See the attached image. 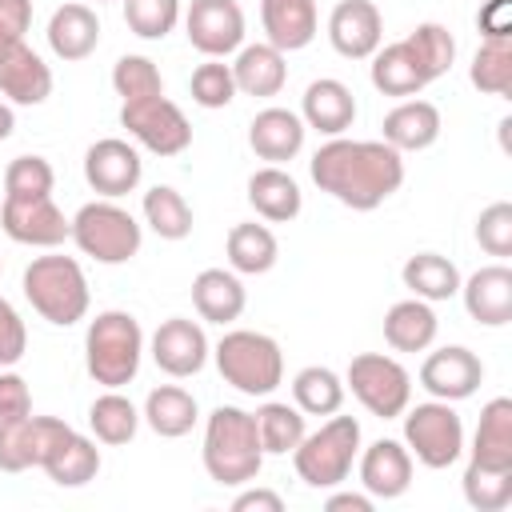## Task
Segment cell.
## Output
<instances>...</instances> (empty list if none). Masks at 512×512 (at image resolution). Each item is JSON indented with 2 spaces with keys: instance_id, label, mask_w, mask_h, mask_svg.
Listing matches in <instances>:
<instances>
[{
  "instance_id": "6da1fadb",
  "label": "cell",
  "mask_w": 512,
  "mask_h": 512,
  "mask_svg": "<svg viewBox=\"0 0 512 512\" xmlns=\"http://www.w3.org/2000/svg\"><path fill=\"white\" fill-rule=\"evenodd\" d=\"M320 192L340 200L352 212L380 208L404 184V156L384 140H344L332 136L316 148L308 164Z\"/></svg>"
},
{
  "instance_id": "7a4b0ae2",
  "label": "cell",
  "mask_w": 512,
  "mask_h": 512,
  "mask_svg": "<svg viewBox=\"0 0 512 512\" xmlns=\"http://www.w3.org/2000/svg\"><path fill=\"white\" fill-rule=\"evenodd\" d=\"M204 472L220 484V488H240L252 484L260 476L264 464V448H260V432H256V416L236 408V404H220L208 424H204Z\"/></svg>"
},
{
  "instance_id": "3957f363",
  "label": "cell",
  "mask_w": 512,
  "mask_h": 512,
  "mask_svg": "<svg viewBox=\"0 0 512 512\" xmlns=\"http://www.w3.org/2000/svg\"><path fill=\"white\" fill-rule=\"evenodd\" d=\"M144 356V328L132 312L108 308L84 332V368L104 388H124L136 380Z\"/></svg>"
},
{
  "instance_id": "277c9868",
  "label": "cell",
  "mask_w": 512,
  "mask_h": 512,
  "mask_svg": "<svg viewBox=\"0 0 512 512\" xmlns=\"http://www.w3.org/2000/svg\"><path fill=\"white\" fill-rule=\"evenodd\" d=\"M24 296L28 304L56 328H68L88 316V276L76 256H36L24 268Z\"/></svg>"
},
{
  "instance_id": "5b68a950",
  "label": "cell",
  "mask_w": 512,
  "mask_h": 512,
  "mask_svg": "<svg viewBox=\"0 0 512 512\" xmlns=\"http://www.w3.org/2000/svg\"><path fill=\"white\" fill-rule=\"evenodd\" d=\"M360 456V420L332 412L316 432H304V440L292 448L296 476L308 488H340Z\"/></svg>"
},
{
  "instance_id": "8992f818",
  "label": "cell",
  "mask_w": 512,
  "mask_h": 512,
  "mask_svg": "<svg viewBox=\"0 0 512 512\" xmlns=\"http://www.w3.org/2000/svg\"><path fill=\"white\" fill-rule=\"evenodd\" d=\"M212 356H216V368H220L224 384H232L244 396H272L284 380V352L264 332L232 328V332L220 336Z\"/></svg>"
},
{
  "instance_id": "52a82bcc",
  "label": "cell",
  "mask_w": 512,
  "mask_h": 512,
  "mask_svg": "<svg viewBox=\"0 0 512 512\" xmlns=\"http://www.w3.org/2000/svg\"><path fill=\"white\" fill-rule=\"evenodd\" d=\"M140 224L116 200H92L72 216V244L96 264H128L140 252Z\"/></svg>"
},
{
  "instance_id": "ba28073f",
  "label": "cell",
  "mask_w": 512,
  "mask_h": 512,
  "mask_svg": "<svg viewBox=\"0 0 512 512\" xmlns=\"http://www.w3.org/2000/svg\"><path fill=\"white\" fill-rule=\"evenodd\" d=\"M404 448L432 472L448 468L464 452V420L448 400H428L416 408H404Z\"/></svg>"
},
{
  "instance_id": "9c48e42d",
  "label": "cell",
  "mask_w": 512,
  "mask_h": 512,
  "mask_svg": "<svg viewBox=\"0 0 512 512\" xmlns=\"http://www.w3.org/2000/svg\"><path fill=\"white\" fill-rule=\"evenodd\" d=\"M344 388H352V396L380 420H396L408 400H412V376L400 360L384 356V352H360L348 364Z\"/></svg>"
},
{
  "instance_id": "30bf717a",
  "label": "cell",
  "mask_w": 512,
  "mask_h": 512,
  "mask_svg": "<svg viewBox=\"0 0 512 512\" xmlns=\"http://www.w3.org/2000/svg\"><path fill=\"white\" fill-rule=\"evenodd\" d=\"M120 124L128 128V136L136 144H144L156 156H180L192 144L188 116L164 92L160 96H144V100H124L120 104Z\"/></svg>"
},
{
  "instance_id": "8fae6325",
  "label": "cell",
  "mask_w": 512,
  "mask_h": 512,
  "mask_svg": "<svg viewBox=\"0 0 512 512\" xmlns=\"http://www.w3.org/2000/svg\"><path fill=\"white\" fill-rule=\"evenodd\" d=\"M0 228L8 232V240L28 244V248H56V244L72 240V220L56 208L52 196H24V200L4 196Z\"/></svg>"
},
{
  "instance_id": "7c38bea8",
  "label": "cell",
  "mask_w": 512,
  "mask_h": 512,
  "mask_svg": "<svg viewBox=\"0 0 512 512\" xmlns=\"http://www.w3.org/2000/svg\"><path fill=\"white\" fill-rule=\"evenodd\" d=\"M188 44L204 56H228L244 44V8L236 0H192L184 12Z\"/></svg>"
},
{
  "instance_id": "4fadbf2b",
  "label": "cell",
  "mask_w": 512,
  "mask_h": 512,
  "mask_svg": "<svg viewBox=\"0 0 512 512\" xmlns=\"http://www.w3.org/2000/svg\"><path fill=\"white\" fill-rule=\"evenodd\" d=\"M484 380V364L472 348L464 344H448V348H436L424 356L420 364V388L432 396V400H468Z\"/></svg>"
},
{
  "instance_id": "5bb4252c",
  "label": "cell",
  "mask_w": 512,
  "mask_h": 512,
  "mask_svg": "<svg viewBox=\"0 0 512 512\" xmlns=\"http://www.w3.org/2000/svg\"><path fill=\"white\" fill-rule=\"evenodd\" d=\"M144 176V160L140 152L120 140V136H104L84 152V180L92 192H100L104 200L128 196Z\"/></svg>"
},
{
  "instance_id": "9a60e30c",
  "label": "cell",
  "mask_w": 512,
  "mask_h": 512,
  "mask_svg": "<svg viewBox=\"0 0 512 512\" xmlns=\"http://www.w3.org/2000/svg\"><path fill=\"white\" fill-rule=\"evenodd\" d=\"M208 336L196 320L188 316H172L164 320L156 332H152V360L160 372L184 380V376H196L204 364H208Z\"/></svg>"
},
{
  "instance_id": "2e32d148",
  "label": "cell",
  "mask_w": 512,
  "mask_h": 512,
  "mask_svg": "<svg viewBox=\"0 0 512 512\" xmlns=\"http://www.w3.org/2000/svg\"><path fill=\"white\" fill-rule=\"evenodd\" d=\"M328 40L344 60H368L384 44V16L372 0H340L328 16Z\"/></svg>"
},
{
  "instance_id": "e0dca14e",
  "label": "cell",
  "mask_w": 512,
  "mask_h": 512,
  "mask_svg": "<svg viewBox=\"0 0 512 512\" xmlns=\"http://www.w3.org/2000/svg\"><path fill=\"white\" fill-rule=\"evenodd\" d=\"M0 96L8 104H44L52 96V68L24 40L0 48Z\"/></svg>"
},
{
  "instance_id": "ac0fdd59",
  "label": "cell",
  "mask_w": 512,
  "mask_h": 512,
  "mask_svg": "<svg viewBox=\"0 0 512 512\" xmlns=\"http://www.w3.org/2000/svg\"><path fill=\"white\" fill-rule=\"evenodd\" d=\"M360 484L372 500H396L412 488V452L400 440H372L360 452Z\"/></svg>"
},
{
  "instance_id": "d6986e66",
  "label": "cell",
  "mask_w": 512,
  "mask_h": 512,
  "mask_svg": "<svg viewBox=\"0 0 512 512\" xmlns=\"http://www.w3.org/2000/svg\"><path fill=\"white\" fill-rule=\"evenodd\" d=\"M464 308L484 328H504L512 320V268L508 264H484L468 280H460Z\"/></svg>"
},
{
  "instance_id": "ffe728a7",
  "label": "cell",
  "mask_w": 512,
  "mask_h": 512,
  "mask_svg": "<svg viewBox=\"0 0 512 512\" xmlns=\"http://www.w3.org/2000/svg\"><path fill=\"white\" fill-rule=\"evenodd\" d=\"M300 120L304 128H316L320 136H344L356 120V96L344 80H332V76H320L304 88V100H300Z\"/></svg>"
},
{
  "instance_id": "44dd1931",
  "label": "cell",
  "mask_w": 512,
  "mask_h": 512,
  "mask_svg": "<svg viewBox=\"0 0 512 512\" xmlns=\"http://www.w3.org/2000/svg\"><path fill=\"white\" fill-rule=\"evenodd\" d=\"M260 24L272 48L300 52L316 40V28H320L316 0H260Z\"/></svg>"
},
{
  "instance_id": "7402d4cb",
  "label": "cell",
  "mask_w": 512,
  "mask_h": 512,
  "mask_svg": "<svg viewBox=\"0 0 512 512\" xmlns=\"http://www.w3.org/2000/svg\"><path fill=\"white\" fill-rule=\"evenodd\" d=\"M96 44H100V20H96V12L88 4L72 0V4H60L52 12V20H48V48L60 60H68V64L88 60L96 52Z\"/></svg>"
},
{
  "instance_id": "603a6c76",
  "label": "cell",
  "mask_w": 512,
  "mask_h": 512,
  "mask_svg": "<svg viewBox=\"0 0 512 512\" xmlns=\"http://www.w3.org/2000/svg\"><path fill=\"white\" fill-rule=\"evenodd\" d=\"M440 108L432 100H400L388 116H384V144H392L396 152H424L440 140Z\"/></svg>"
},
{
  "instance_id": "cb8c5ba5",
  "label": "cell",
  "mask_w": 512,
  "mask_h": 512,
  "mask_svg": "<svg viewBox=\"0 0 512 512\" xmlns=\"http://www.w3.org/2000/svg\"><path fill=\"white\" fill-rule=\"evenodd\" d=\"M304 120L292 112V108H264L252 116L248 124V144L260 160H272V164H284L292 160L300 148H304Z\"/></svg>"
},
{
  "instance_id": "d4e9b609",
  "label": "cell",
  "mask_w": 512,
  "mask_h": 512,
  "mask_svg": "<svg viewBox=\"0 0 512 512\" xmlns=\"http://www.w3.org/2000/svg\"><path fill=\"white\" fill-rule=\"evenodd\" d=\"M372 88L376 92H384V96H396V100H412L416 92H424L428 88V76H424V68L416 64V56H412V48H408V40H396V44H380L372 56Z\"/></svg>"
},
{
  "instance_id": "484cf974",
  "label": "cell",
  "mask_w": 512,
  "mask_h": 512,
  "mask_svg": "<svg viewBox=\"0 0 512 512\" xmlns=\"http://www.w3.org/2000/svg\"><path fill=\"white\" fill-rule=\"evenodd\" d=\"M248 204L256 208V216H264L272 224H288L300 216L304 192L280 164H268V168H256L248 176Z\"/></svg>"
},
{
  "instance_id": "4316f807",
  "label": "cell",
  "mask_w": 512,
  "mask_h": 512,
  "mask_svg": "<svg viewBox=\"0 0 512 512\" xmlns=\"http://www.w3.org/2000/svg\"><path fill=\"white\" fill-rule=\"evenodd\" d=\"M468 464L500 468V472L512 468V400L508 396H496V400L484 404L480 424H476V436H472Z\"/></svg>"
},
{
  "instance_id": "83f0119b",
  "label": "cell",
  "mask_w": 512,
  "mask_h": 512,
  "mask_svg": "<svg viewBox=\"0 0 512 512\" xmlns=\"http://www.w3.org/2000/svg\"><path fill=\"white\" fill-rule=\"evenodd\" d=\"M232 80H236V92H244V96H276L288 80L284 52L272 48L268 40L264 44H240L236 64H232Z\"/></svg>"
},
{
  "instance_id": "f1b7e54d",
  "label": "cell",
  "mask_w": 512,
  "mask_h": 512,
  "mask_svg": "<svg viewBox=\"0 0 512 512\" xmlns=\"http://www.w3.org/2000/svg\"><path fill=\"white\" fill-rule=\"evenodd\" d=\"M192 304H196L200 320H208V324H232V320H240L248 296H244V284H240L236 272L204 268L192 280Z\"/></svg>"
},
{
  "instance_id": "f546056e",
  "label": "cell",
  "mask_w": 512,
  "mask_h": 512,
  "mask_svg": "<svg viewBox=\"0 0 512 512\" xmlns=\"http://www.w3.org/2000/svg\"><path fill=\"white\" fill-rule=\"evenodd\" d=\"M436 312L428 300L420 296H408V300H396L388 312H384V340L396 348V352H424L432 340H436Z\"/></svg>"
},
{
  "instance_id": "4dcf8cb0",
  "label": "cell",
  "mask_w": 512,
  "mask_h": 512,
  "mask_svg": "<svg viewBox=\"0 0 512 512\" xmlns=\"http://www.w3.org/2000/svg\"><path fill=\"white\" fill-rule=\"evenodd\" d=\"M144 420L156 436L164 440H180L192 432V424L200 420V408H196V396L184 392L180 384H160L148 392L144 400Z\"/></svg>"
},
{
  "instance_id": "1f68e13d",
  "label": "cell",
  "mask_w": 512,
  "mask_h": 512,
  "mask_svg": "<svg viewBox=\"0 0 512 512\" xmlns=\"http://www.w3.org/2000/svg\"><path fill=\"white\" fill-rule=\"evenodd\" d=\"M400 280H404V288L412 296H420L428 304L452 300L460 292V268L448 256H440V252H416V256H408L404 268H400Z\"/></svg>"
},
{
  "instance_id": "d6a6232c",
  "label": "cell",
  "mask_w": 512,
  "mask_h": 512,
  "mask_svg": "<svg viewBox=\"0 0 512 512\" xmlns=\"http://www.w3.org/2000/svg\"><path fill=\"white\" fill-rule=\"evenodd\" d=\"M224 248H228L232 272H240V276H264V272H272V264L280 260V244H276L272 228H264V224H256V220L232 224Z\"/></svg>"
},
{
  "instance_id": "836d02e7",
  "label": "cell",
  "mask_w": 512,
  "mask_h": 512,
  "mask_svg": "<svg viewBox=\"0 0 512 512\" xmlns=\"http://www.w3.org/2000/svg\"><path fill=\"white\" fill-rule=\"evenodd\" d=\"M344 392H348L344 380L332 368H324V364H308V368H300L292 376V400H296V408L304 416H332V412H340L344 408Z\"/></svg>"
},
{
  "instance_id": "e575fe53",
  "label": "cell",
  "mask_w": 512,
  "mask_h": 512,
  "mask_svg": "<svg viewBox=\"0 0 512 512\" xmlns=\"http://www.w3.org/2000/svg\"><path fill=\"white\" fill-rule=\"evenodd\" d=\"M44 472H48V480L60 484V488H84V484L96 480V472H100V448H96V440L72 432V436L52 452V460L44 464Z\"/></svg>"
},
{
  "instance_id": "d590c367",
  "label": "cell",
  "mask_w": 512,
  "mask_h": 512,
  "mask_svg": "<svg viewBox=\"0 0 512 512\" xmlns=\"http://www.w3.org/2000/svg\"><path fill=\"white\" fill-rule=\"evenodd\" d=\"M88 428L100 444H128L140 428V412L128 396H120V388H108L104 396L92 400L88 408Z\"/></svg>"
},
{
  "instance_id": "8d00e7d4",
  "label": "cell",
  "mask_w": 512,
  "mask_h": 512,
  "mask_svg": "<svg viewBox=\"0 0 512 512\" xmlns=\"http://www.w3.org/2000/svg\"><path fill=\"white\" fill-rule=\"evenodd\" d=\"M256 432H260V448L272 452V456H288L300 440H304V412L296 404H284V400H268L260 404L256 412Z\"/></svg>"
},
{
  "instance_id": "74e56055",
  "label": "cell",
  "mask_w": 512,
  "mask_h": 512,
  "mask_svg": "<svg viewBox=\"0 0 512 512\" xmlns=\"http://www.w3.org/2000/svg\"><path fill=\"white\" fill-rule=\"evenodd\" d=\"M144 224L160 240H184V236H192V204L176 188L156 184L144 192Z\"/></svg>"
},
{
  "instance_id": "f35d334b",
  "label": "cell",
  "mask_w": 512,
  "mask_h": 512,
  "mask_svg": "<svg viewBox=\"0 0 512 512\" xmlns=\"http://www.w3.org/2000/svg\"><path fill=\"white\" fill-rule=\"evenodd\" d=\"M468 80L484 96H508L512 92V36L508 40H484L472 56Z\"/></svg>"
},
{
  "instance_id": "ab89813d",
  "label": "cell",
  "mask_w": 512,
  "mask_h": 512,
  "mask_svg": "<svg viewBox=\"0 0 512 512\" xmlns=\"http://www.w3.org/2000/svg\"><path fill=\"white\" fill-rule=\"evenodd\" d=\"M404 40H408V48H412L416 64L424 68L428 84H432V80H440V76L452 68V60H456V40H452V32H448L444 24H436V20L416 24Z\"/></svg>"
},
{
  "instance_id": "60d3db41",
  "label": "cell",
  "mask_w": 512,
  "mask_h": 512,
  "mask_svg": "<svg viewBox=\"0 0 512 512\" xmlns=\"http://www.w3.org/2000/svg\"><path fill=\"white\" fill-rule=\"evenodd\" d=\"M460 484H464V500H468L476 512H504V508L512 504V468L500 472V468L468 464Z\"/></svg>"
},
{
  "instance_id": "b9f144b4",
  "label": "cell",
  "mask_w": 512,
  "mask_h": 512,
  "mask_svg": "<svg viewBox=\"0 0 512 512\" xmlns=\"http://www.w3.org/2000/svg\"><path fill=\"white\" fill-rule=\"evenodd\" d=\"M180 20V0H124V24L140 40H164Z\"/></svg>"
},
{
  "instance_id": "7bdbcfd3",
  "label": "cell",
  "mask_w": 512,
  "mask_h": 512,
  "mask_svg": "<svg viewBox=\"0 0 512 512\" xmlns=\"http://www.w3.org/2000/svg\"><path fill=\"white\" fill-rule=\"evenodd\" d=\"M188 88H192V100H196L200 108H228V104L236 100L232 64H224V60L208 56L204 64H196V72H192Z\"/></svg>"
},
{
  "instance_id": "ee69618b",
  "label": "cell",
  "mask_w": 512,
  "mask_h": 512,
  "mask_svg": "<svg viewBox=\"0 0 512 512\" xmlns=\"http://www.w3.org/2000/svg\"><path fill=\"white\" fill-rule=\"evenodd\" d=\"M56 172L44 156H16L4 168V196L8 200H24V196H52Z\"/></svg>"
},
{
  "instance_id": "f6af8a7d",
  "label": "cell",
  "mask_w": 512,
  "mask_h": 512,
  "mask_svg": "<svg viewBox=\"0 0 512 512\" xmlns=\"http://www.w3.org/2000/svg\"><path fill=\"white\" fill-rule=\"evenodd\" d=\"M112 88L120 100H144V96H160L164 80L148 56H120L112 68Z\"/></svg>"
},
{
  "instance_id": "bcb514c9",
  "label": "cell",
  "mask_w": 512,
  "mask_h": 512,
  "mask_svg": "<svg viewBox=\"0 0 512 512\" xmlns=\"http://www.w3.org/2000/svg\"><path fill=\"white\" fill-rule=\"evenodd\" d=\"M28 468H36L32 412L20 420H0V472H28Z\"/></svg>"
},
{
  "instance_id": "7dc6e473",
  "label": "cell",
  "mask_w": 512,
  "mask_h": 512,
  "mask_svg": "<svg viewBox=\"0 0 512 512\" xmlns=\"http://www.w3.org/2000/svg\"><path fill=\"white\" fill-rule=\"evenodd\" d=\"M476 240H480V248H484L488 256H496V260L512 256V204H508V200H496V204H488V208L480 212V220H476Z\"/></svg>"
},
{
  "instance_id": "c3c4849f",
  "label": "cell",
  "mask_w": 512,
  "mask_h": 512,
  "mask_svg": "<svg viewBox=\"0 0 512 512\" xmlns=\"http://www.w3.org/2000/svg\"><path fill=\"white\" fill-rule=\"evenodd\" d=\"M24 352H28V328H24L20 312L0 296V368L20 364Z\"/></svg>"
},
{
  "instance_id": "681fc988",
  "label": "cell",
  "mask_w": 512,
  "mask_h": 512,
  "mask_svg": "<svg viewBox=\"0 0 512 512\" xmlns=\"http://www.w3.org/2000/svg\"><path fill=\"white\" fill-rule=\"evenodd\" d=\"M32 412V392H28V380L0 368V420H20Z\"/></svg>"
},
{
  "instance_id": "f907efd6",
  "label": "cell",
  "mask_w": 512,
  "mask_h": 512,
  "mask_svg": "<svg viewBox=\"0 0 512 512\" xmlns=\"http://www.w3.org/2000/svg\"><path fill=\"white\" fill-rule=\"evenodd\" d=\"M32 28V0H0V48L24 40Z\"/></svg>"
},
{
  "instance_id": "816d5d0a",
  "label": "cell",
  "mask_w": 512,
  "mask_h": 512,
  "mask_svg": "<svg viewBox=\"0 0 512 512\" xmlns=\"http://www.w3.org/2000/svg\"><path fill=\"white\" fill-rule=\"evenodd\" d=\"M476 24H480L484 40H508L512 36V0H484V8L476 12Z\"/></svg>"
},
{
  "instance_id": "f5cc1de1",
  "label": "cell",
  "mask_w": 512,
  "mask_h": 512,
  "mask_svg": "<svg viewBox=\"0 0 512 512\" xmlns=\"http://www.w3.org/2000/svg\"><path fill=\"white\" fill-rule=\"evenodd\" d=\"M232 512H284V496L272 488H244L232 500Z\"/></svg>"
},
{
  "instance_id": "db71d44e",
  "label": "cell",
  "mask_w": 512,
  "mask_h": 512,
  "mask_svg": "<svg viewBox=\"0 0 512 512\" xmlns=\"http://www.w3.org/2000/svg\"><path fill=\"white\" fill-rule=\"evenodd\" d=\"M372 496L368 492H332L328 500H324V508L328 512H372Z\"/></svg>"
},
{
  "instance_id": "11a10c76",
  "label": "cell",
  "mask_w": 512,
  "mask_h": 512,
  "mask_svg": "<svg viewBox=\"0 0 512 512\" xmlns=\"http://www.w3.org/2000/svg\"><path fill=\"white\" fill-rule=\"evenodd\" d=\"M12 128H16V112H12V104H8V100H0V140H8V136H12Z\"/></svg>"
},
{
  "instance_id": "9f6ffc18",
  "label": "cell",
  "mask_w": 512,
  "mask_h": 512,
  "mask_svg": "<svg viewBox=\"0 0 512 512\" xmlns=\"http://www.w3.org/2000/svg\"><path fill=\"white\" fill-rule=\"evenodd\" d=\"M0 268H4V264H0Z\"/></svg>"
}]
</instances>
